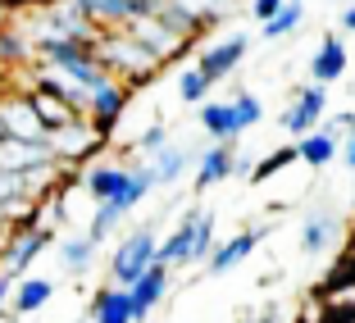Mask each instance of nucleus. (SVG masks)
Listing matches in <instances>:
<instances>
[{"label": "nucleus", "mask_w": 355, "mask_h": 323, "mask_svg": "<svg viewBox=\"0 0 355 323\" xmlns=\"http://www.w3.org/2000/svg\"><path fill=\"white\" fill-rule=\"evenodd\" d=\"M96 51H101L105 69H114V73L123 78V82H132V87H137V82H155L150 73H155L159 64H164L146 42H137L128 28H114V32L105 28V32H101V42H96Z\"/></svg>", "instance_id": "1"}, {"label": "nucleus", "mask_w": 355, "mask_h": 323, "mask_svg": "<svg viewBox=\"0 0 355 323\" xmlns=\"http://www.w3.org/2000/svg\"><path fill=\"white\" fill-rule=\"evenodd\" d=\"M155 255H159V237H155V228H137V232H128L123 241L114 246V260H110V282H119V287H132L141 273L155 264Z\"/></svg>", "instance_id": "2"}, {"label": "nucleus", "mask_w": 355, "mask_h": 323, "mask_svg": "<svg viewBox=\"0 0 355 323\" xmlns=\"http://www.w3.org/2000/svg\"><path fill=\"white\" fill-rule=\"evenodd\" d=\"M105 128L96 123L92 114H83V119H73V123H64V128H51V150H55V159L60 164H73V159H87L92 150H101L105 146Z\"/></svg>", "instance_id": "3"}, {"label": "nucleus", "mask_w": 355, "mask_h": 323, "mask_svg": "<svg viewBox=\"0 0 355 323\" xmlns=\"http://www.w3.org/2000/svg\"><path fill=\"white\" fill-rule=\"evenodd\" d=\"M51 241H55V232L42 228V223H37V228H19L10 237V246L0 250V273L14 278V282H23V278H28V269H32V260H37Z\"/></svg>", "instance_id": "4"}, {"label": "nucleus", "mask_w": 355, "mask_h": 323, "mask_svg": "<svg viewBox=\"0 0 355 323\" xmlns=\"http://www.w3.org/2000/svg\"><path fill=\"white\" fill-rule=\"evenodd\" d=\"M324 110H328V87L305 82V87H296V101L287 105V114H282L278 123L292 137H310L314 128H319V119H324Z\"/></svg>", "instance_id": "5"}, {"label": "nucleus", "mask_w": 355, "mask_h": 323, "mask_svg": "<svg viewBox=\"0 0 355 323\" xmlns=\"http://www.w3.org/2000/svg\"><path fill=\"white\" fill-rule=\"evenodd\" d=\"M246 51H251V37H246V32H232L228 42L209 46V51L200 55V60H196V69L209 78V82H219V78H228L232 69H237V64L246 60Z\"/></svg>", "instance_id": "6"}, {"label": "nucleus", "mask_w": 355, "mask_h": 323, "mask_svg": "<svg viewBox=\"0 0 355 323\" xmlns=\"http://www.w3.org/2000/svg\"><path fill=\"white\" fill-rule=\"evenodd\" d=\"M28 96H32V105H37V114H42L46 128H64V123H73V119H83V110H78V105L69 101V96H64L51 78H46V82H37Z\"/></svg>", "instance_id": "7"}, {"label": "nucleus", "mask_w": 355, "mask_h": 323, "mask_svg": "<svg viewBox=\"0 0 355 323\" xmlns=\"http://www.w3.org/2000/svg\"><path fill=\"white\" fill-rule=\"evenodd\" d=\"M232 173H237V141H214L196 159V191L219 187L223 177H232Z\"/></svg>", "instance_id": "8"}, {"label": "nucleus", "mask_w": 355, "mask_h": 323, "mask_svg": "<svg viewBox=\"0 0 355 323\" xmlns=\"http://www.w3.org/2000/svg\"><path fill=\"white\" fill-rule=\"evenodd\" d=\"M92 323H137V301H132V287H119L110 282L105 292L92 296Z\"/></svg>", "instance_id": "9"}, {"label": "nucleus", "mask_w": 355, "mask_h": 323, "mask_svg": "<svg viewBox=\"0 0 355 323\" xmlns=\"http://www.w3.org/2000/svg\"><path fill=\"white\" fill-rule=\"evenodd\" d=\"M269 232H273V228H260V232L251 228V232H237V237L219 241V246H214V255L205 260V269H209V273H232V269H237V264H241V260H246V255L255 250V241H260V237H269Z\"/></svg>", "instance_id": "10"}, {"label": "nucleus", "mask_w": 355, "mask_h": 323, "mask_svg": "<svg viewBox=\"0 0 355 323\" xmlns=\"http://www.w3.org/2000/svg\"><path fill=\"white\" fill-rule=\"evenodd\" d=\"M200 128H205L214 141H237L246 128H241V114H237V101H209L200 105Z\"/></svg>", "instance_id": "11"}, {"label": "nucleus", "mask_w": 355, "mask_h": 323, "mask_svg": "<svg viewBox=\"0 0 355 323\" xmlns=\"http://www.w3.org/2000/svg\"><path fill=\"white\" fill-rule=\"evenodd\" d=\"M164 292H168V264H150L141 278L132 282V301H137V323L141 319H150V310H155L159 301H164Z\"/></svg>", "instance_id": "12"}, {"label": "nucleus", "mask_w": 355, "mask_h": 323, "mask_svg": "<svg viewBox=\"0 0 355 323\" xmlns=\"http://www.w3.org/2000/svg\"><path fill=\"white\" fill-rule=\"evenodd\" d=\"M310 78L324 82V87H333V82L346 78V42L342 37H324V46H319L314 60H310Z\"/></svg>", "instance_id": "13"}, {"label": "nucleus", "mask_w": 355, "mask_h": 323, "mask_svg": "<svg viewBox=\"0 0 355 323\" xmlns=\"http://www.w3.org/2000/svg\"><path fill=\"white\" fill-rule=\"evenodd\" d=\"M337 241V214L333 209H314L310 219L301 223V250L305 255H324Z\"/></svg>", "instance_id": "14"}, {"label": "nucleus", "mask_w": 355, "mask_h": 323, "mask_svg": "<svg viewBox=\"0 0 355 323\" xmlns=\"http://www.w3.org/2000/svg\"><path fill=\"white\" fill-rule=\"evenodd\" d=\"M196 219H200V214L191 209L187 219L173 228V237L159 241V255H155L159 264H168V269H173V264H191V246H196Z\"/></svg>", "instance_id": "15"}, {"label": "nucleus", "mask_w": 355, "mask_h": 323, "mask_svg": "<svg viewBox=\"0 0 355 323\" xmlns=\"http://www.w3.org/2000/svg\"><path fill=\"white\" fill-rule=\"evenodd\" d=\"M128 177H132V168H123V164H96L92 173L83 177V187H87V196L101 205V200L119 196V191L128 187Z\"/></svg>", "instance_id": "16"}, {"label": "nucleus", "mask_w": 355, "mask_h": 323, "mask_svg": "<svg viewBox=\"0 0 355 323\" xmlns=\"http://www.w3.org/2000/svg\"><path fill=\"white\" fill-rule=\"evenodd\" d=\"M123 105H128V82H123V78H114V82H105L101 91H96V101H92V110H87V114H92L96 123L110 132V128L119 123V114H123Z\"/></svg>", "instance_id": "17"}, {"label": "nucleus", "mask_w": 355, "mask_h": 323, "mask_svg": "<svg viewBox=\"0 0 355 323\" xmlns=\"http://www.w3.org/2000/svg\"><path fill=\"white\" fill-rule=\"evenodd\" d=\"M296 150H301V164H310V168H328L337 155H342V141H337L333 132H324V128H314L310 137H296Z\"/></svg>", "instance_id": "18"}, {"label": "nucleus", "mask_w": 355, "mask_h": 323, "mask_svg": "<svg viewBox=\"0 0 355 323\" xmlns=\"http://www.w3.org/2000/svg\"><path fill=\"white\" fill-rule=\"evenodd\" d=\"M51 296H55V282L51 278H23L19 287H14V319H23V314H37L42 305H51Z\"/></svg>", "instance_id": "19"}, {"label": "nucleus", "mask_w": 355, "mask_h": 323, "mask_svg": "<svg viewBox=\"0 0 355 323\" xmlns=\"http://www.w3.org/2000/svg\"><path fill=\"white\" fill-rule=\"evenodd\" d=\"M191 159H200L196 150L164 146V150H155V155H150V173H155V182H159V187H168V182H178V177H182V168H187Z\"/></svg>", "instance_id": "20"}, {"label": "nucleus", "mask_w": 355, "mask_h": 323, "mask_svg": "<svg viewBox=\"0 0 355 323\" xmlns=\"http://www.w3.org/2000/svg\"><path fill=\"white\" fill-rule=\"evenodd\" d=\"M155 187H159V182H155V173H150V168H132V177H128V187L119 191V196H110V200H114V209H119V214L128 219V214H132V209L141 205V200H146Z\"/></svg>", "instance_id": "21"}, {"label": "nucleus", "mask_w": 355, "mask_h": 323, "mask_svg": "<svg viewBox=\"0 0 355 323\" xmlns=\"http://www.w3.org/2000/svg\"><path fill=\"white\" fill-rule=\"evenodd\" d=\"M96 246H101V241H96L92 232H83V237H64L60 241V264L69 273H87L92 260H96Z\"/></svg>", "instance_id": "22"}, {"label": "nucleus", "mask_w": 355, "mask_h": 323, "mask_svg": "<svg viewBox=\"0 0 355 323\" xmlns=\"http://www.w3.org/2000/svg\"><path fill=\"white\" fill-rule=\"evenodd\" d=\"M92 14L101 28H128L132 23V0H73Z\"/></svg>", "instance_id": "23"}, {"label": "nucleus", "mask_w": 355, "mask_h": 323, "mask_svg": "<svg viewBox=\"0 0 355 323\" xmlns=\"http://www.w3.org/2000/svg\"><path fill=\"white\" fill-rule=\"evenodd\" d=\"M301 23H305V5H301V0H287L269 23H260V37H264V42H278V37H292Z\"/></svg>", "instance_id": "24"}, {"label": "nucleus", "mask_w": 355, "mask_h": 323, "mask_svg": "<svg viewBox=\"0 0 355 323\" xmlns=\"http://www.w3.org/2000/svg\"><path fill=\"white\" fill-rule=\"evenodd\" d=\"M32 55H37V42H28V37L14 32V28L0 32V60L5 64H23V60H32Z\"/></svg>", "instance_id": "25"}, {"label": "nucleus", "mask_w": 355, "mask_h": 323, "mask_svg": "<svg viewBox=\"0 0 355 323\" xmlns=\"http://www.w3.org/2000/svg\"><path fill=\"white\" fill-rule=\"evenodd\" d=\"M214 214H209V209H200V219H196V246H191V260H209V255H214Z\"/></svg>", "instance_id": "26"}, {"label": "nucleus", "mask_w": 355, "mask_h": 323, "mask_svg": "<svg viewBox=\"0 0 355 323\" xmlns=\"http://www.w3.org/2000/svg\"><path fill=\"white\" fill-rule=\"evenodd\" d=\"M119 223H123V214L114 209V200H101V205H96V214H92V228H87V232H92L96 241H105L110 232L119 228Z\"/></svg>", "instance_id": "27"}, {"label": "nucleus", "mask_w": 355, "mask_h": 323, "mask_svg": "<svg viewBox=\"0 0 355 323\" xmlns=\"http://www.w3.org/2000/svg\"><path fill=\"white\" fill-rule=\"evenodd\" d=\"M292 159H301V150L296 146H282V150H273V155H264L260 164H255V173H251V182H264V177H273L278 168H287Z\"/></svg>", "instance_id": "28"}, {"label": "nucleus", "mask_w": 355, "mask_h": 323, "mask_svg": "<svg viewBox=\"0 0 355 323\" xmlns=\"http://www.w3.org/2000/svg\"><path fill=\"white\" fill-rule=\"evenodd\" d=\"M209 87H214V82H209V78L200 73V69H187V73L178 78V96H182V101H187V105L205 101V91H209Z\"/></svg>", "instance_id": "29"}, {"label": "nucleus", "mask_w": 355, "mask_h": 323, "mask_svg": "<svg viewBox=\"0 0 355 323\" xmlns=\"http://www.w3.org/2000/svg\"><path fill=\"white\" fill-rule=\"evenodd\" d=\"M237 101V114H241V128H255L264 119V105H260V96H251V91H237L232 96Z\"/></svg>", "instance_id": "30"}, {"label": "nucleus", "mask_w": 355, "mask_h": 323, "mask_svg": "<svg viewBox=\"0 0 355 323\" xmlns=\"http://www.w3.org/2000/svg\"><path fill=\"white\" fill-rule=\"evenodd\" d=\"M164 146H168L164 123H150L146 132H141V141H137V150H141V155H155V150H164Z\"/></svg>", "instance_id": "31"}, {"label": "nucleus", "mask_w": 355, "mask_h": 323, "mask_svg": "<svg viewBox=\"0 0 355 323\" xmlns=\"http://www.w3.org/2000/svg\"><path fill=\"white\" fill-rule=\"evenodd\" d=\"M324 132H333V137H337V141H342V137H351V132H355V110H346V114H337V119H333V123H328V128H324Z\"/></svg>", "instance_id": "32"}, {"label": "nucleus", "mask_w": 355, "mask_h": 323, "mask_svg": "<svg viewBox=\"0 0 355 323\" xmlns=\"http://www.w3.org/2000/svg\"><path fill=\"white\" fill-rule=\"evenodd\" d=\"M282 5H287V0H255V5H251V14H255V19H260V23H269L273 14L282 10Z\"/></svg>", "instance_id": "33"}, {"label": "nucleus", "mask_w": 355, "mask_h": 323, "mask_svg": "<svg viewBox=\"0 0 355 323\" xmlns=\"http://www.w3.org/2000/svg\"><path fill=\"white\" fill-rule=\"evenodd\" d=\"M14 287H19V282L0 273V314H5V305H14Z\"/></svg>", "instance_id": "34"}, {"label": "nucleus", "mask_w": 355, "mask_h": 323, "mask_svg": "<svg viewBox=\"0 0 355 323\" xmlns=\"http://www.w3.org/2000/svg\"><path fill=\"white\" fill-rule=\"evenodd\" d=\"M255 323H282V305H278V301H269L260 314H255Z\"/></svg>", "instance_id": "35"}, {"label": "nucleus", "mask_w": 355, "mask_h": 323, "mask_svg": "<svg viewBox=\"0 0 355 323\" xmlns=\"http://www.w3.org/2000/svg\"><path fill=\"white\" fill-rule=\"evenodd\" d=\"M337 23H342V32H355V0H351V5H342Z\"/></svg>", "instance_id": "36"}, {"label": "nucleus", "mask_w": 355, "mask_h": 323, "mask_svg": "<svg viewBox=\"0 0 355 323\" xmlns=\"http://www.w3.org/2000/svg\"><path fill=\"white\" fill-rule=\"evenodd\" d=\"M342 164H346V168L355 173V132H351V137L342 141Z\"/></svg>", "instance_id": "37"}, {"label": "nucleus", "mask_w": 355, "mask_h": 323, "mask_svg": "<svg viewBox=\"0 0 355 323\" xmlns=\"http://www.w3.org/2000/svg\"><path fill=\"white\" fill-rule=\"evenodd\" d=\"M328 323H355V310H346V314H328Z\"/></svg>", "instance_id": "38"}, {"label": "nucleus", "mask_w": 355, "mask_h": 323, "mask_svg": "<svg viewBox=\"0 0 355 323\" xmlns=\"http://www.w3.org/2000/svg\"><path fill=\"white\" fill-rule=\"evenodd\" d=\"M346 250H351V255H355V228H351V246H346Z\"/></svg>", "instance_id": "39"}, {"label": "nucleus", "mask_w": 355, "mask_h": 323, "mask_svg": "<svg viewBox=\"0 0 355 323\" xmlns=\"http://www.w3.org/2000/svg\"><path fill=\"white\" fill-rule=\"evenodd\" d=\"M241 323H255V319H251V314H241Z\"/></svg>", "instance_id": "40"}]
</instances>
